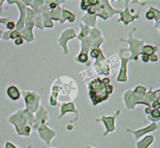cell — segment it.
Returning a JSON list of instances; mask_svg holds the SVG:
<instances>
[{"mask_svg": "<svg viewBox=\"0 0 160 148\" xmlns=\"http://www.w3.org/2000/svg\"><path fill=\"white\" fill-rule=\"evenodd\" d=\"M76 59L77 61H79V62H82V63H85V62L88 60V55H87V54H85V53L80 54Z\"/></svg>", "mask_w": 160, "mask_h": 148, "instance_id": "10", "label": "cell"}, {"mask_svg": "<svg viewBox=\"0 0 160 148\" xmlns=\"http://www.w3.org/2000/svg\"><path fill=\"white\" fill-rule=\"evenodd\" d=\"M23 93H24V96H25L24 99H25L26 105H27L28 110L31 111H36L38 105L35 104L37 102V99H36V97L35 96V92H23Z\"/></svg>", "mask_w": 160, "mask_h": 148, "instance_id": "4", "label": "cell"}, {"mask_svg": "<svg viewBox=\"0 0 160 148\" xmlns=\"http://www.w3.org/2000/svg\"><path fill=\"white\" fill-rule=\"evenodd\" d=\"M158 51V49H155V47L151 46V45H147V46H144L143 49L140 51V54L142 55H152L155 54V52Z\"/></svg>", "mask_w": 160, "mask_h": 148, "instance_id": "9", "label": "cell"}, {"mask_svg": "<svg viewBox=\"0 0 160 148\" xmlns=\"http://www.w3.org/2000/svg\"><path fill=\"white\" fill-rule=\"evenodd\" d=\"M57 6V3L56 2H52L51 3H49V8L51 10H55Z\"/></svg>", "mask_w": 160, "mask_h": 148, "instance_id": "21", "label": "cell"}, {"mask_svg": "<svg viewBox=\"0 0 160 148\" xmlns=\"http://www.w3.org/2000/svg\"><path fill=\"white\" fill-rule=\"evenodd\" d=\"M75 36H76L75 31L74 29H72V28H70V29L65 30L62 33L60 37H59V43L63 48L64 54H69V51L68 49H67L66 40H67L68 38H73Z\"/></svg>", "mask_w": 160, "mask_h": 148, "instance_id": "3", "label": "cell"}, {"mask_svg": "<svg viewBox=\"0 0 160 148\" xmlns=\"http://www.w3.org/2000/svg\"><path fill=\"white\" fill-rule=\"evenodd\" d=\"M20 37H21V34L18 31H13L10 33V38L11 39H17Z\"/></svg>", "mask_w": 160, "mask_h": 148, "instance_id": "12", "label": "cell"}, {"mask_svg": "<svg viewBox=\"0 0 160 148\" xmlns=\"http://www.w3.org/2000/svg\"><path fill=\"white\" fill-rule=\"evenodd\" d=\"M14 43H15V45H21L23 44V37H20L18 38L15 39V41H14Z\"/></svg>", "mask_w": 160, "mask_h": 148, "instance_id": "16", "label": "cell"}, {"mask_svg": "<svg viewBox=\"0 0 160 148\" xmlns=\"http://www.w3.org/2000/svg\"><path fill=\"white\" fill-rule=\"evenodd\" d=\"M145 17H146V19H149V20H151V19H153L155 18L154 12L151 10H149L148 12H147L146 14H145Z\"/></svg>", "mask_w": 160, "mask_h": 148, "instance_id": "14", "label": "cell"}, {"mask_svg": "<svg viewBox=\"0 0 160 148\" xmlns=\"http://www.w3.org/2000/svg\"><path fill=\"white\" fill-rule=\"evenodd\" d=\"M86 148H94V147H89V146H87L86 147Z\"/></svg>", "mask_w": 160, "mask_h": 148, "instance_id": "23", "label": "cell"}, {"mask_svg": "<svg viewBox=\"0 0 160 148\" xmlns=\"http://www.w3.org/2000/svg\"><path fill=\"white\" fill-rule=\"evenodd\" d=\"M151 115H152V117H154V119H155L156 120L158 121V119H159V110H158V108H155L154 110H152V111H151Z\"/></svg>", "mask_w": 160, "mask_h": 148, "instance_id": "13", "label": "cell"}, {"mask_svg": "<svg viewBox=\"0 0 160 148\" xmlns=\"http://www.w3.org/2000/svg\"><path fill=\"white\" fill-rule=\"evenodd\" d=\"M49 148H53V147H49ZM54 148H56V147H54Z\"/></svg>", "mask_w": 160, "mask_h": 148, "instance_id": "24", "label": "cell"}, {"mask_svg": "<svg viewBox=\"0 0 160 148\" xmlns=\"http://www.w3.org/2000/svg\"></svg>", "mask_w": 160, "mask_h": 148, "instance_id": "25", "label": "cell"}, {"mask_svg": "<svg viewBox=\"0 0 160 148\" xmlns=\"http://www.w3.org/2000/svg\"><path fill=\"white\" fill-rule=\"evenodd\" d=\"M5 148H19L17 147L14 145V144H12L10 142H6V145H5Z\"/></svg>", "mask_w": 160, "mask_h": 148, "instance_id": "18", "label": "cell"}, {"mask_svg": "<svg viewBox=\"0 0 160 148\" xmlns=\"http://www.w3.org/2000/svg\"><path fill=\"white\" fill-rule=\"evenodd\" d=\"M158 59V56H157V55L156 54H153L152 55H150L149 56V61H152V62H157Z\"/></svg>", "mask_w": 160, "mask_h": 148, "instance_id": "17", "label": "cell"}, {"mask_svg": "<svg viewBox=\"0 0 160 148\" xmlns=\"http://www.w3.org/2000/svg\"><path fill=\"white\" fill-rule=\"evenodd\" d=\"M119 110L117 111V113H116L115 115L113 117H106V116H102L101 119H97V121H101L102 123L105 124V129L106 131L103 133V136H107L108 133L112 132L113 131H115L116 127H115V119L116 117L118 116V115L119 114Z\"/></svg>", "mask_w": 160, "mask_h": 148, "instance_id": "2", "label": "cell"}, {"mask_svg": "<svg viewBox=\"0 0 160 148\" xmlns=\"http://www.w3.org/2000/svg\"><path fill=\"white\" fill-rule=\"evenodd\" d=\"M141 60H142L144 62H149V56L147 55L142 54V55H141Z\"/></svg>", "mask_w": 160, "mask_h": 148, "instance_id": "19", "label": "cell"}, {"mask_svg": "<svg viewBox=\"0 0 160 148\" xmlns=\"http://www.w3.org/2000/svg\"><path fill=\"white\" fill-rule=\"evenodd\" d=\"M16 27V23L14 21H9L6 23V28L8 30H14Z\"/></svg>", "mask_w": 160, "mask_h": 148, "instance_id": "15", "label": "cell"}, {"mask_svg": "<svg viewBox=\"0 0 160 148\" xmlns=\"http://www.w3.org/2000/svg\"><path fill=\"white\" fill-rule=\"evenodd\" d=\"M113 91V86L112 85H107V87H106V92L108 93V94L109 93H112Z\"/></svg>", "mask_w": 160, "mask_h": 148, "instance_id": "20", "label": "cell"}, {"mask_svg": "<svg viewBox=\"0 0 160 148\" xmlns=\"http://www.w3.org/2000/svg\"><path fill=\"white\" fill-rule=\"evenodd\" d=\"M56 132L52 130L49 127H47L45 125H42L38 129V135L40 138L42 140L43 142H45L46 145L49 146L52 143V140L56 136Z\"/></svg>", "mask_w": 160, "mask_h": 148, "instance_id": "1", "label": "cell"}, {"mask_svg": "<svg viewBox=\"0 0 160 148\" xmlns=\"http://www.w3.org/2000/svg\"><path fill=\"white\" fill-rule=\"evenodd\" d=\"M6 93H7L9 97L13 101H18L20 97V93L19 89L15 86H10L7 89Z\"/></svg>", "mask_w": 160, "mask_h": 148, "instance_id": "7", "label": "cell"}, {"mask_svg": "<svg viewBox=\"0 0 160 148\" xmlns=\"http://www.w3.org/2000/svg\"><path fill=\"white\" fill-rule=\"evenodd\" d=\"M101 52L99 50V49H94L92 50V52H91L90 55H91V56H92V58H98V56H99V55L101 54Z\"/></svg>", "mask_w": 160, "mask_h": 148, "instance_id": "11", "label": "cell"}, {"mask_svg": "<svg viewBox=\"0 0 160 148\" xmlns=\"http://www.w3.org/2000/svg\"><path fill=\"white\" fill-rule=\"evenodd\" d=\"M158 128V126H157L156 123H153V124L150 125L149 126L145 127V128H143L142 129H137V130H131V129H127V131L129 132H131L134 134V136L135 139H138L140 138L141 136H144V134H146L147 132H152V131H155L157 130Z\"/></svg>", "mask_w": 160, "mask_h": 148, "instance_id": "5", "label": "cell"}, {"mask_svg": "<svg viewBox=\"0 0 160 148\" xmlns=\"http://www.w3.org/2000/svg\"><path fill=\"white\" fill-rule=\"evenodd\" d=\"M155 141V137L152 135L145 136L143 140L136 143L137 148H149Z\"/></svg>", "mask_w": 160, "mask_h": 148, "instance_id": "6", "label": "cell"}, {"mask_svg": "<svg viewBox=\"0 0 160 148\" xmlns=\"http://www.w3.org/2000/svg\"><path fill=\"white\" fill-rule=\"evenodd\" d=\"M151 111H152V109L150 108H147L146 110H145V114H149V113H151Z\"/></svg>", "mask_w": 160, "mask_h": 148, "instance_id": "22", "label": "cell"}, {"mask_svg": "<svg viewBox=\"0 0 160 148\" xmlns=\"http://www.w3.org/2000/svg\"><path fill=\"white\" fill-rule=\"evenodd\" d=\"M74 103H69V104H62V108H61V111H62V113H61V116H59V118H62L64 114L67 111H74Z\"/></svg>", "mask_w": 160, "mask_h": 148, "instance_id": "8", "label": "cell"}]
</instances>
